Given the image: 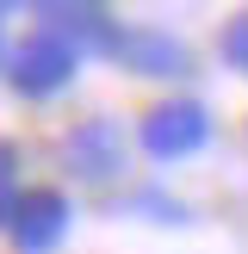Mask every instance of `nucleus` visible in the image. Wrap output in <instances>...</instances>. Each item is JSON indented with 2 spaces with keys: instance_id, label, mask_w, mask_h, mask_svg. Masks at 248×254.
Masks as SVG:
<instances>
[{
  "instance_id": "f257e3e1",
  "label": "nucleus",
  "mask_w": 248,
  "mask_h": 254,
  "mask_svg": "<svg viewBox=\"0 0 248 254\" xmlns=\"http://www.w3.org/2000/svg\"><path fill=\"white\" fill-rule=\"evenodd\" d=\"M198 136H205V118H198L192 106H168L155 118V130H149V143L155 149H192Z\"/></svg>"
}]
</instances>
